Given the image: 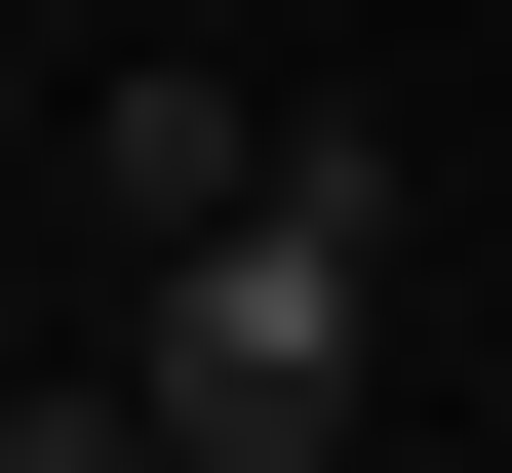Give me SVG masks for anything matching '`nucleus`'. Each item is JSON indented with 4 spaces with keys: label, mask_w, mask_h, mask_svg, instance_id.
Here are the masks:
<instances>
[{
    "label": "nucleus",
    "mask_w": 512,
    "mask_h": 473,
    "mask_svg": "<svg viewBox=\"0 0 512 473\" xmlns=\"http://www.w3.org/2000/svg\"><path fill=\"white\" fill-rule=\"evenodd\" d=\"M355 355H394V158L276 119L197 237H119V395H158L197 473H355Z\"/></svg>",
    "instance_id": "nucleus-1"
},
{
    "label": "nucleus",
    "mask_w": 512,
    "mask_h": 473,
    "mask_svg": "<svg viewBox=\"0 0 512 473\" xmlns=\"http://www.w3.org/2000/svg\"><path fill=\"white\" fill-rule=\"evenodd\" d=\"M237 158H276L237 79H79V237H197V198H237Z\"/></svg>",
    "instance_id": "nucleus-2"
},
{
    "label": "nucleus",
    "mask_w": 512,
    "mask_h": 473,
    "mask_svg": "<svg viewBox=\"0 0 512 473\" xmlns=\"http://www.w3.org/2000/svg\"><path fill=\"white\" fill-rule=\"evenodd\" d=\"M0 395H40V198H0Z\"/></svg>",
    "instance_id": "nucleus-4"
},
{
    "label": "nucleus",
    "mask_w": 512,
    "mask_h": 473,
    "mask_svg": "<svg viewBox=\"0 0 512 473\" xmlns=\"http://www.w3.org/2000/svg\"><path fill=\"white\" fill-rule=\"evenodd\" d=\"M0 473H197V434L119 395V355H40V395H0Z\"/></svg>",
    "instance_id": "nucleus-3"
},
{
    "label": "nucleus",
    "mask_w": 512,
    "mask_h": 473,
    "mask_svg": "<svg viewBox=\"0 0 512 473\" xmlns=\"http://www.w3.org/2000/svg\"><path fill=\"white\" fill-rule=\"evenodd\" d=\"M0 198H40V79H0Z\"/></svg>",
    "instance_id": "nucleus-5"
}]
</instances>
